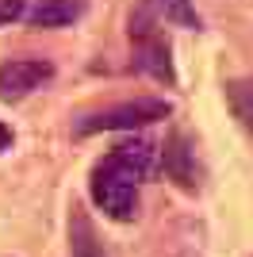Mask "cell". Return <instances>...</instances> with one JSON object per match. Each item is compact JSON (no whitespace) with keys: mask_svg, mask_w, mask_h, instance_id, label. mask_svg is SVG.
I'll use <instances>...</instances> for the list:
<instances>
[{"mask_svg":"<svg viewBox=\"0 0 253 257\" xmlns=\"http://www.w3.org/2000/svg\"><path fill=\"white\" fill-rule=\"evenodd\" d=\"M126 35H131V46H135V65L146 77H154L158 85H177V69H173V50H169V39L161 31V12L154 0H142L131 20H126Z\"/></svg>","mask_w":253,"mask_h":257,"instance_id":"cell-1","label":"cell"},{"mask_svg":"<svg viewBox=\"0 0 253 257\" xmlns=\"http://www.w3.org/2000/svg\"><path fill=\"white\" fill-rule=\"evenodd\" d=\"M173 115V104L161 96H138V100H123V104H107L100 111H88L73 123V135H104V131H135L150 127V123H161V119Z\"/></svg>","mask_w":253,"mask_h":257,"instance_id":"cell-2","label":"cell"},{"mask_svg":"<svg viewBox=\"0 0 253 257\" xmlns=\"http://www.w3.org/2000/svg\"><path fill=\"white\" fill-rule=\"evenodd\" d=\"M88 196L92 204L115 219V223H131L138 215V181L126 177L123 169H115L107 158H100L92 165V177H88Z\"/></svg>","mask_w":253,"mask_h":257,"instance_id":"cell-3","label":"cell"},{"mask_svg":"<svg viewBox=\"0 0 253 257\" xmlns=\"http://www.w3.org/2000/svg\"><path fill=\"white\" fill-rule=\"evenodd\" d=\"M50 81H54L50 58H8V62H0V100L4 104L27 100Z\"/></svg>","mask_w":253,"mask_h":257,"instance_id":"cell-4","label":"cell"},{"mask_svg":"<svg viewBox=\"0 0 253 257\" xmlns=\"http://www.w3.org/2000/svg\"><path fill=\"white\" fill-rule=\"evenodd\" d=\"M158 158H161L165 177L177 184V188H184V192H196V188H200V161H196V146H192L188 135L173 131L165 139V150H158Z\"/></svg>","mask_w":253,"mask_h":257,"instance_id":"cell-5","label":"cell"},{"mask_svg":"<svg viewBox=\"0 0 253 257\" xmlns=\"http://www.w3.org/2000/svg\"><path fill=\"white\" fill-rule=\"evenodd\" d=\"M107 161L142 184V181H150V177L158 173V142L146 139V135H131V139L115 142V146L107 150Z\"/></svg>","mask_w":253,"mask_h":257,"instance_id":"cell-6","label":"cell"},{"mask_svg":"<svg viewBox=\"0 0 253 257\" xmlns=\"http://www.w3.org/2000/svg\"><path fill=\"white\" fill-rule=\"evenodd\" d=\"M88 8V0H35L31 8L23 12V23L35 31H54V27H69L77 23Z\"/></svg>","mask_w":253,"mask_h":257,"instance_id":"cell-7","label":"cell"},{"mask_svg":"<svg viewBox=\"0 0 253 257\" xmlns=\"http://www.w3.org/2000/svg\"><path fill=\"white\" fill-rule=\"evenodd\" d=\"M69 253L73 257H107L104 242H100L92 219H88V211L81 204H73V211H69Z\"/></svg>","mask_w":253,"mask_h":257,"instance_id":"cell-8","label":"cell"},{"mask_svg":"<svg viewBox=\"0 0 253 257\" xmlns=\"http://www.w3.org/2000/svg\"><path fill=\"white\" fill-rule=\"evenodd\" d=\"M226 104L238 119H242V127L253 135V81L242 77V81H230L226 85Z\"/></svg>","mask_w":253,"mask_h":257,"instance_id":"cell-9","label":"cell"},{"mask_svg":"<svg viewBox=\"0 0 253 257\" xmlns=\"http://www.w3.org/2000/svg\"><path fill=\"white\" fill-rule=\"evenodd\" d=\"M158 12L161 20L177 23V27H200V12L192 0H158Z\"/></svg>","mask_w":253,"mask_h":257,"instance_id":"cell-10","label":"cell"},{"mask_svg":"<svg viewBox=\"0 0 253 257\" xmlns=\"http://www.w3.org/2000/svg\"><path fill=\"white\" fill-rule=\"evenodd\" d=\"M23 12H27V0H0V27L23 20Z\"/></svg>","mask_w":253,"mask_h":257,"instance_id":"cell-11","label":"cell"},{"mask_svg":"<svg viewBox=\"0 0 253 257\" xmlns=\"http://www.w3.org/2000/svg\"><path fill=\"white\" fill-rule=\"evenodd\" d=\"M8 146H12V127H8V123H0V154L8 150Z\"/></svg>","mask_w":253,"mask_h":257,"instance_id":"cell-12","label":"cell"}]
</instances>
